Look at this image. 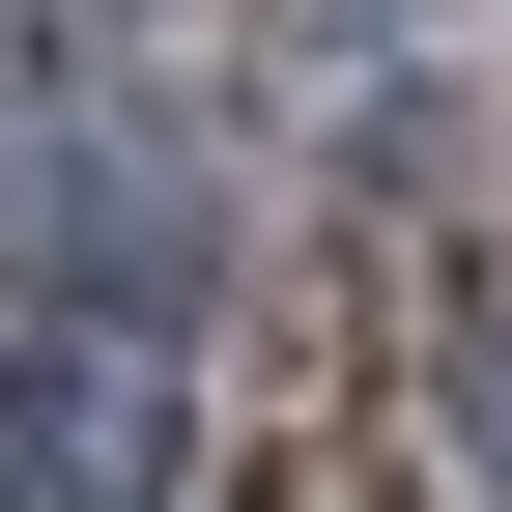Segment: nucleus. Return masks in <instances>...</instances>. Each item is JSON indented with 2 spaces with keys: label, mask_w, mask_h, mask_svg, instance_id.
Returning a JSON list of instances; mask_svg holds the SVG:
<instances>
[{
  "label": "nucleus",
  "mask_w": 512,
  "mask_h": 512,
  "mask_svg": "<svg viewBox=\"0 0 512 512\" xmlns=\"http://www.w3.org/2000/svg\"><path fill=\"white\" fill-rule=\"evenodd\" d=\"M0 484H29V512H143V484H171V342H57V370H0Z\"/></svg>",
  "instance_id": "f257e3e1"
},
{
  "label": "nucleus",
  "mask_w": 512,
  "mask_h": 512,
  "mask_svg": "<svg viewBox=\"0 0 512 512\" xmlns=\"http://www.w3.org/2000/svg\"><path fill=\"white\" fill-rule=\"evenodd\" d=\"M456 427H484V456H512V285L456 313Z\"/></svg>",
  "instance_id": "f03ea898"
}]
</instances>
